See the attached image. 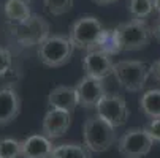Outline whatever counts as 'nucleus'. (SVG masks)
Segmentation results:
<instances>
[{"instance_id": "nucleus-20", "label": "nucleus", "mask_w": 160, "mask_h": 158, "mask_svg": "<svg viewBox=\"0 0 160 158\" xmlns=\"http://www.w3.org/2000/svg\"><path fill=\"white\" fill-rule=\"evenodd\" d=\"M21 156V141L13 138L0 139V158H18Z\"/></svg>"}, {"instance_id": "nucleus-1", "label": "nucleus", "mask_w": 160, "mask_h": 158, "mask_svg": "<svg viewBox=\"0 0 160 158\" xmlns=\"http://www.w3.org/2000/svg\"><path fill=\"white\" fill-rule=\"evenodd\" d=\"M82 138L84 144L90 152H106L116 142V128L100 119L98 116L89 117L82 127Z\"/></svg>"}, {"instance_id": "nucleus-2", "label": "nucleus", "mask_w": 160, "mask_h": 158, "mask_svg": "<svg viewBox=\"0 0 160 158\" xmlns=\"http://www.w3.org/2000/svg\"><path fill=\"white\" fill-rule=\"evenodd\" d=\"M73 51L75 46L68 36L49 35L38 46L37 55L43 65L49 66V68H57V66H62L70 62Z\"/></svg>"}, {"instance_id": "nucleus-10", "label": "nucleus", "mask_w": 160, "mask_h": 158, "mask_svg": "<svg viewBox=\"0 0 160 158\" xmlns=\"http://www.w3.org/2000/svg\"><path fill=\"white\" fill-rule=\"evenodd\" d=\"M70 125H72V112L60 111V109H49L43 117L41 134H44L46 138L52 141L62 138L68 131Z\"/></svg>"}, {"instance_id": "nucleus-22", "label": "nucleus", "mask_w": 160, "mask_h": 158, "mask_svg": "<svg viewBox=\"0 0 160 158\" xmlns=\"http://www.w3.org/2000/svg\"><path fill=\"white\" fill-rule=\"evenodd\" d=\"M11 65H13L11 52H10L7 48L0 46V78H3V76L11 70Z\"/></svg>"}, {"instance_id": "nucleus-23", "label": "nucleus", "mask_w": 160, "mask_h": 158, "mask_svg": "<svg viewBox=\"0 0 160 158\" xmlns=\"http://www.w3.org/2000/svg\"><path fill=\"white\" fill-rule=\"evenodd\" d=\"M144 130L154 142H160V119H151V122L144 125Z\"/></svg>"}, {"instance_id": "nucleus-7", "label": "nucleus", "mask_w": 160, "mask_h": 158, "mask_svg": "<svg viewBox=\"0 0 160 158\" xmlns=\"http://www.w3.org/2000/svg\"><path fill=\"white\" fill-rule=\"evenodd\" d=\"M154 141L144 128H130L118 139V150L124 158H141L151 152Z\"/></svg>"}, {"instance_id": "nucleus-21", "label": "nucleus", "mask_w": 160, "mask_h": 158, "mask_svg": "<svg viewBox=\"0 0 160 158\" xmlns=\"http://www.w3.org/2000/svg\"><path fill=\"white\" fill-rule=\"evenodd\" d=\"M46 11L52 16H62L73 8V0H43Z\"/></svg>"}, {"instance_id": "nucleus-4", "label": "nucleus", "mask_w": 160, "mask_h": 158, "mask_svg": "<svg viewBox=\"0 0 160 158\" xmlns=\"http://www.w3.org/2000/svg\"><path fill=\"white\" fill-rule=\"evenodd\" d=\"M112 74L119 85L128 92H141L151 76L149 65L140 60H121L114 63Z\"/></svg>"}, {"instance_id": "nucleus-28", "label": "nucleus", "mask_w": 160, "mask_h": 158, "mask_svg": "<svg viewBox=\"0 0 160 158\" xmlns=\"http://www.w3.org/2000/svg\"><path fill=\"white\" fill-rule=\"evenodd\" d=\"M22 2H27L29 3V2H32V0H22Z\"/></svg>"}, {"instance_id": "nucleus-9", "label": "nucleus", "mask_w": 160, "mask_h": 158, "mask_svg": "<svg viewBox=\"0 0 160 158\" xmlns=\"http://www.w3.org/2000/svg\"><path fill=\"white\" fill-rule=\"evenodd\" d=\"M78 93V103L86 109H95L100 100L106 95L103 79H97L92 76H84L75 85Z\"/></svg>"}, {"instance_id": "nucleus-16", "label": "nucleus", "mask_w": 160, "mask_h": 158, "mask_svg": "<svg viewBox=\"0 0 160 158\" xmlns=\"http://www.w3.org/2000/svg\"><path fill=\"white\" fill-rule=\"evenodd\" d=\"M5 16L13 22V24H19V22L27 21L33 13L30 11V7L27 2L22 0H7L5 7H3Z\"/></svg>"}, {"instance_id": "nucleus-13", "label": "nucleus", "mask_w": 160, "mask_h": 158, "mask_svg": "<svg viewBox=\"0 0 160 158\" xmlns=\"http://www.w3.org/2000/svg\"><path fill=\"white\" fill-rule=\"evenodd\" d=\"M54 150L52 141L44 134H32L27 139L21 141L22 158H49Z\"/></svg>"}, {"instance_id": "nucleus-19", "label": "nucleus", "mask_w": 160, "mask_h": 158, "mask_svg": "<svg viewBox=\"0 0 160 158\" xmlns=\"http://www.w3.org/2000/svg\"><path fill=\"white\" fill-rule=\"evenodd\" d=\"M127 8L133 19H146L154 11V0H128Z\"/></svg>"}, {"instance_id": "nucleus-24", "label": "nucleus", "mask_w": 160, "mask_h": 158, "mask_svg": "<svg viewBox=\"0 0 160 158\" xmlns=\"http://www.w3.org/2000/svg\"><path fill=\"white\" fill-rule=\"evenodd\" d=\"M149 70H151V76L160 82V59H157L155 62H152L149 65Z\"/></svg>"}, {"instance_id": "nucleus-8", "label": "nucleus", "mask_w": 160, "mask_h": 158, "mask_svg": "<svg viewBox=\"0 0 160 158\" xmlns=\"http://www.w3.org/2000/svg\"><path fill=\"white\" fill-rule=\"evenodd\" d=\"M97 116L112 125L114 128L122 127L130 116V111L127 108L125 98L119 93H106L100 103L97 104Z\"/></svg>"}, {"instance_id": "nucleus-12", "label": "nucleus", "mask_w": 160, "mask_h": 158, "mask_svg": "<svg viewBox=\"0 0 160 158\" xmlns=\"http://www.w3.org/2000/svg\"><path fill=\"white\" fill-rule=\"evenodd\" d=\"M21 112V98L11 87H0V127L10 125Z\"/></svg>"}, {"instance_id": "nucleus-17", "label": "nucleus", "mask_w": 160, "mask_h": 158, "mask_svg": "<svg viewBox=\"0 0 160 158\" xmlns=\"http://www.w3.org/2000/svg\"><path fill=\"white\" fill-rule=\"evenodd\" d=\"M140 109L149 119H160V89H151L141 95Z\"/></svg>"}, {"instance_id": "nucleus-3", "label": "nucleus", "mask_w": 160, "mask_h": 158, "mask_svg": "<svg viewBox=\"0 0 160 158\" xmlns=\"http://www.w3.org/2000/svg\"><path fill=\"white\" fill-rule=\"evenodd\" d=\"M103 32H105V29L97 17L82 16L72 24L68 38H70L75 48L89 52V51L97 49Z\"/></svg>"}, {"instance_id": "nucleus-25", "label": "nucleus", "mask_w": 160, "mask_h": 158, "mask_svg": "<svg viewBox=\"0 0 160 158\" xmlns=\"http://www.w3.org/2000/svg\"><path fill=\"white\" fill-rule=\"evenodd\" d=\"M152 35H154V38L160 43V17L157 19V22H155L154 27H152Z\"/></svg>"}, {"instance_id": "nucleus-11", "label": "nucleus", "mask_w": 160, "mask_h": 158, "mask_svg": "<svg viewBox=\"0 0 160 158\" xmlns=\"http://www.w3.org/2000/svg\"><path fill=\"white\" fill-rule=\"evenodd\" d=\"M82 68L87 76H92L97 79H105L109 74H112L114 62L111 55L102 52V51H89L82 59Z\"/></svg>"}, {"instance_id": "nucleus-27", "label": "nucleus", "mask_w": 160, "mask_h": 158, "mask_svg": "<svg viewBox=\"0 0 160 158\" xmlns=\"http://www.w3.org/2000/svg\"><path fill=\"white\" fill-rule=\"evenodd\" d=\"M154 11H157L160 16V0H154Z\"/></svg>"}, {"instance_id": "nucleus-14", "label": "nucleus", "mask_w": 160, "mask_h": 158, "mask_svg": "<svg viewBox=\"0 0 160 158\" xmlns=\"http://www.w3.org/2000/svg\"><path fill=\"white\" fill-rule=\"evenodd\" d=\"M48 104L51 109H60V111H67V112H72L73 114L75 108L79 104L76 89L70 87V85L54 87L48 95Z\"/></svg>"}, {"instance_id": "nucleus-5", "label": "nucleus", "mask_w": 160, "mask_h": 158, "mask_svg": "<svg viewBox=\"0 0 160 158\" xmlns=\"http://www.w3.org/2000/svg\"><path fill=\"white\" fill-rule=\"evenodd\" d=\"M122 51H141L152 40V29L144 19H130L116 27Z\"/></svg>"}, {"instance_id": "nucleus-6", "label": "nucleus", "mask_w": 160, "mask_h": 158, "mask_svg": "<svg viewBox=\"0 0 160 158\" xmlns=\"http://www.w3.org/2000/svg\"><path fill=\"white\" fill-rule=\"evenodd\" d=\"M11 35L19 44L26 48L40 46L49 36V24L44 17L38 14H32L27 21L13 24Z\"/></svg>"}, {"instance_id": "nucleus-15", "label": "nucleus", "mask_w": 160, "mask_h": 158, "mask_svg": "<svg viewBox=\"0 0 160 158\" xmlns=\"http://www.w3.org/2000/svg\"><path fill=\"white\" fill-rule=\"evenodd\" d=\"M49 158H92V152L86 147V144L67 142L54 146Z\"/></svg>"}, {"instance_id": "nucleus-18", "label": "nucleus", "mask_w": 160, "mask_h": 158, "mask_svg": "<svg viewBox=\"0 0 160 158\" xmlns=\"http://www.w3.org/2000/svg\"><path fill=\"white\" fill-rule=\"evenodd\" d=\"M95 51V49H94ZM97 51H102L108 55H114V54H119L122 49H121V43H119V38H118V33H116V29H111V30H106L103 32L102 38H100V43L97 46Z\"/></svg>"}, {"instance_id": "nucleus-26", "label": "nucleus", "mask_w": 160, "mask_h": 158, "mask_svg": "<svg viewBox=\"0 0 160 158\" xmlns=\"http://www.w3.org/2000/svg\"><path fill=\"white\" fill-rule=\"evenodd\" d=\"M94 3H97V5H111V3H116L118 0H92Z\"/></svg>"}]
</instances>
